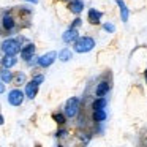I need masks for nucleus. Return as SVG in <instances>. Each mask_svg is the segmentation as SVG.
I'll list each match as a JSON object with an SVG mask.
<instances>
[{
  "instance_id": "9d476101",
  "label": "nucleus",
  "mask_w": 147,
  "mask_h": 147,
  "mask_svg": "<svg viewBox=\"0 0 147 147\" xmlns=\"http://www.w3.org/2000/svg\"><path fill=\"white\" fill-rule=\"evenodd\" d=\"M2 26H3V29L7 30V32H10V30L14 29L16 22H14V19L10 16V14H5V16L2 18Z\"/></svg>"
},
{
  "instance_id": "aec40b11",
  "label": "nucleus",
  "mask_w": 147,
  "mask_h": 147,
  "mask_svg": "<svg viewBox=\"0 0 147 147\" xmlns=\"http://www.w3.org/2000/svg\"><path fill=\"white\" fill-rule=\"evenodd\" d=\"M26 82V74L24 73H18V76H16V86H21V84H24Z\"/></svg>"
},
{
  "instance_id": "2eb2a0df",
  "label": "nucleus",
  "mask_w": 147,
  "mask_h": 147,
  "mask_svg": "<svg viewBox=\"0 0 147 147\" xmlns=\"http://www.w3.org/2000/svg\"><path fill=\"white\" fill-rule=\"evenodd\" d=\"M92 119H93V122H103V120H106V112H105V109H93Z\"/></svg>"
},
{
  "instance_id": "4468645a",
  "label": "nucleus",
  "mask_w": 147,
  "mask_h": 147,
  "mask_svg": "<svg viewBox=\"0 0 147 147\" xmlns=\"http://www.w3.org/2000/svg\"><path fill=\"white\" fill-rule=\"evenodd\" d=\"M115 2H117L119 8H120V16H122V21H123V22H127V21H128V8H127V5H125L123 0H115Z\"/></svg>"
},
{
  "instance_id": "6e6552de",
  "label": "nucleus",
  "mask_w": 147,
  "mask_h": 147,
  "mask_svg": "<svg viewBox=\"0 0 147 147\" xmlns=\"http://www.w3.org/2000/svg\"><path fill=\"white\" fill-rule=\"evenodd\" d=\"M62 40H63L65 43H71V41H76L78 40V30L73 29V27H70V29L67 30V32L62 35Z\"/></svg>"
},
{
  "instance_id": "5701e85b",
  "label": "nucleus",
  "mask_w": 147,
  "mask_h": 147,
  "mask_svg": "<svg viewBox=\"0 0 147 147\" xmlns=\"http://www.w3.org/2000/svg\"><path fill=\"white\" fill-rule=\"evenodd\" d=\"M105 30H108V32H114L115 27L112 26V24H105Z\"/></svg>"
},
{
  "instance_id": "6ab92c4d",
  "label": "nucleus",
  "mask_w": 147,
  "mask_h": 147,
  "mask_svg": "<svg viewBox=\"0 0 147 147\" xmlns=\"http://www.w3.org/2000/svg\"><path fill=\"white\" fill-rule=\"evenodd\" d=\"M52 119H54L59 125H63L65 120H67V119H65V114H60V112H55V114L52 115Z\"/></svg>"
},
{
  "instance_id": "39448f33",
  "label": "nucleus",
  "mask_w": 147,
  "mask_h": 147,
  "mask_svg": "<svg viewBox=\"0 0 147 147\" xmlns=\"http://www.w3.org/2000/svg\"><path fill=\"white\" fill-rule=\"evenodd\" d=\"M55 59H57V52H55V51H51V52H48V54L41 55V57L38 59V65H40V67H43V68L51 67V65L54 63Z\"/></svg>"
},
{
  "instance_id": "1a4fd4ad",
  "label": "nucleus",
  "mask_w": 147,
  "mask_h": 147,
  "mask_svg": "<svg viewBox=\"0 0 147 147\" xmlns=\"http://www.w3.org/2000/svg\"><path fill=\"white\" fill-rule=\"evenodd\" d=\"M68 10H70L71 13H74V14H79L81 11L84 10V3L81 2V0H71L70 3H68Z\"/></svg>"
},
{
  "instance_id": "423d86ee",
  "label": "nucleus",
  "mask_w": 147,
  "mask_h": 147,
  "mask_svg": "<svg viewBox=\"0 0 147 147\" xmlns=\"http://www.w3.org/2000/svg\"><path fill=\"white\" fill-rule=\"evenodd\" d=\"M21 57L24 59V60L29 62L30 59L33 57V54H35V45H32V43H29V45H26L22 49H21Z\"/></svg>"
},
{
  "instance_id": "f3484780",
  "label": "nucleus",
  "mask_w": 147,
  "mask_h": 147,
  "mask_svg": "<svg viewBox=\"0 0 147 147\" xmlns=\"http://www.w3.org/2000/svg\"><path fill=\"white\" fill-rule=\"evenodd\" d=\"M106 105H108V101H106V98H103V96H100V98H96L95 101H93L92 105V109H105Z\"/></svg>"
},
{
  "instance_id": "f8f14e48",
  "label": "nucleus",
  "mask_w": 147,
  "mask_h": 147,
  "mask_svg": "<svg viewBox=\"0 0 147 147\" xmlns=\"http://www.w3.org/2000/svg\"><path fill=\"white\" fill-rule=\"evenodd\" d=\"M103 14L100 13V11H96L95 8H90L89 10V22L90 24H98L100 19H101Z\"/></svg>"
},
{
  "instance_id": "a211bd4d",
  "label": "nucleus",
  "mask_w": 147,
  "mask_h": 147,
  "mask_svg": "<svg viewBox=\"0 0 147 147\" xmlns=\"http://www.w3.org/2000/svg\"><path fill=\"white\" fill-rule=\"evenodd\" d=\"M59 59H60L62 62H68L71 59V51L70 49H62V51L59 52Z\"/></svg>"
},
{
  "instance_id": "412c9836",
  "label": "nucleus",
  "mask_w": 147,
  "mask_h": 147,
  "mask_svg": "<svg viewBox=\"0 0 147 147\" xmlns=\"http://www.w3.org/2000/svg\"><path fill=\"white\" fill-rule=\"evenodd\" d=\"M33 82H36V84H38V86H40V84H41L43 82V81H45V76H43V74H38V76H33Z\"/></svg>"
},
{
  "instance_id": "b1692460",
  "label": "nucleus",
  "mask_w": 147,
  "mask_h": 147,
  "mask_svg": "<svg viewBox=\"0 0 147 147\" xmlns=\"http://www.w3.org/2000/svg\"><path fill=\"white\" fill-rule=\"evenodd\" d=\"M65 134H67V131H65V130H60V131H57V134H55V136H57V138H62V136H65Z\"/></svg>"
},
{
  "instance_id": "4be33fe9",
  "label": "nucleus",
  "mask_w": 147,
  "mask_h": 147,
  "mask_svg": "<svg viewBox=\"0 0 147 147\" xmlns=\"http://www.w3.org/2000/svg\"><path fill=\"white\" fill-rule=\"evenodd\" d=\"M81 22H82V21H81L79 18H78V19H74V22L71 24V27H73V29H78V27L81 26Z\"/></svg>"
},
{
  "instance_id": "7ed1b4c3",
  "label": "nucleus",
  "mask_w": 147,
  "mask_h": 147,
  "mask_svg": "<svg viewBox=\"0 0 147 147\" xmlns=\"http://www.w3.org/2000/svg\"><path fill=\"white\" fill-rule=\"evenodd\" d=\"M2 51H3L5 54H13V55H16L18 52L21 51L19 41H18V40H13V38L5 40V41L2 43Z\"/></svg>"
},
{
  "instance_id": "f03ea898",
  "label": "nucleus",
  "mask_w": 147,
  "mask_h": 147,
  "mask_svg": "<svg viewBox=\"0 0 147 147\" xmlns=\"http://www.w3.org/2000/svg\"><path fill=\"white\" fill-rule=\"evenodd\" d=\"M78 111H79V100L76 96H71L67 103H65V117H76Z\"/></svg>"
},
{
  "instance_id": "cd10ccee",
  "label": "nucleus",
  "mask_w": 147,
  "mask_h": 147,
  "mask_svg": "<svg viewBox=\"0 0 147 147\" xmlns=\"http://www.w3.org/2000/svg\"><path fill=\"white\" fill-rule=\"evenodd\" d=\"M144 76H146V81H147V70H146V73H144Z\"/></svg>"
},
{
  "instance_id": "bb28decb",
  "label": "nucleus",
  "mask_w": 147,
  "mask_h": 147,
  "mask_svg": "<svg viewBox=\"0 0 147 147\" xmlns=\"http://www.w3.org/2000/svg\"><path fill=\"white\" fill-rule=\"evenodd\" d=\"M26 2H32V3H38V0H26Z\"/></svg>"
},
{
  "instance_id": "c85d7f7f",
  "label": "nucleus",
  "mask_w": 147,
  "mask_h": 147,
  "mask_svg": "<svg viewBox=\"0 0 147 147\" xmlns=\"http://www.w3.org/2000/svg\"><path fill=\"white\" fill-rule=\"evenodd\" d=\"M63 2H67V0H63Z\"/></svg>"
},
{
  "instance_id": "9b49d317",
  "label": "nucleus",
  "mask_w": 147,
  "mask_h": 147,
  "mask_svg": "<svg viewBox=\"0 0 147 147\" xmlns=\"http://www.w3.org/2000/svg\"><path fill=\"white\" fill-rule=\"evenodd\" d=\"M16 55L13 54H5L3 59H2V65H3V68H11L16 65Z\"/></svg>"
},
{
  "instance_id": "a878e982",
  "label": "nucleus",
  "mask_w": 147,
  "mask_h": 147,
  "mask_svg": "<svg viewBox=\"0 0 147 147\" xmlns=\"http://www.w3.org/2000/svg\"><path fill=\"white\" fill-rule=\"evenodd\" d=\"M3 122H5V119H3V115H0V125H3Z\"/></svg>"
},
{
  "instance_id": "f257e3e1",
  "label": "nucleus",
  "mask_w": 147,
  "mask_h": 147,
  "mask_svg": "<svg viewBox=\"0 0 147 147\" xmlns=\"http://www.w3.org/2000/svg\"><path fill=\"white\" fill-rule=\"evenodd\" d=\"M95 48V40L90 38V36H82V38H78L74 41V51L82 54V52H89Z\"/></svg>"
},
{
  "instance_id": "20e7f679",
  "label": "nucleus",
  "mask_w": 147,
  "mask_h": 147,
  "mask_svg": "<svg viewBox=\"0 0 147 147\" xmlns=\"http://www.w3.org/2000/svg\"><path fill=\"white\" fill-rule=\"evenodd\" d=\"M24 101V93L21 92L19 89H13L10 93H8V103L11 106H21Z\"/></svg>"
},
{
  "instance_id": "393cba45",
  "label": "nucleus",
  "mask_w": 147,
  "mask_h": 147,
  "mask_svg": "<svg viewBox=\"0 0 147 147\" xmlns=\"http://www.w3.org/2000/svg\"><path fill=\"white\" fill-rule=\"evenodd\" d=\"M3 92H5V84L0 82V93H3Z\"/></svg>"
},
{
  "instance_id": "dca6fc26",
  "label": "nucleus",
  "mask_w": 147,
  "mask_h": 147,
  "mask_svg": "<svg viewBox=\"0 0 147 147\" xmlns=\"http://www.w3.org/2000/svg\"><path fill=\"white\" fill-rule=\"evenodd\" d=\"M0 78H2V82H11L13 81V73L10 71V68H3L0 71Z\"/></svg>"
},
{
  "instance_id": "ddd939ff",
  "label": "nucleus",
  "mask_w": 147,
  "mask_h": 147,
  "mask_svg": "<svg viewBox=\"0 0 147 147\" xmlns=\"http://www.w3.org/2000/svg\"><path fill=\"white\" fill-rule=\"evenodd\" d=\"M109 92V82L106 81H101V82L96 86V96H103Z\"/></svg>"
},
{
  "instance_id": "0eeeda50",
  "label": "nucleus",
  "mask_w": 147,
  "mask_h": 147,
  "mask_svg": "<svg viewBox=\"0 0 147 147\" xmlns=\"http://www.w3.org/2000/svg\"><path fill=\"white\" fill-rule=\"evenodd\" d=\"M36 93H38V84L33 82V81H30V82L26 84V96L30 100H33L36 96Z\"/></svg>"
}]
</instances>
